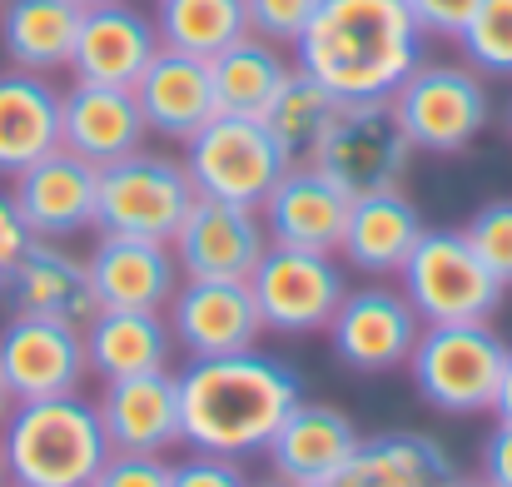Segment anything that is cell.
<instances>
[{"label": "cell", "instance_id": "6da1fadb", "mask_svg": "<svg viewBox=\"0 0 512 487\" xmlns=\"http://www.w3.org/2000/svg\"><path fill=\"white\" fill-rule=\"evenodd\" d=\"M304 398V378L289 358L244 348L224 358H189L179 368V428L189 453L264 458L279 423Z\"/></svg>", "mask_w": 512, "mask_h": 487}, {"label": "cell", "instance_id": "7a4b0ae2", "mask_svg": "<svg viewBox=\"0 0 512 487\" xmlns=\"http://www.w3.org/2000/svg\"><path fill=\"white\" fill-rule=\"evenodd\" d=\"M423 25L403 0H319L299 30L294 70L339 100H388L423 65Z\"/></svg>", "mask_w": 512, "mask_h": 487}, {"label": "cell", "instance_id": "3957f363", "mask_svg": "<svg viewBox=\"0 0 512 487\" xmlns=\"http://www.w3.org/2000/svg\"><path fill=\"white\" fill-rule=\"evenodd\" d=\"M10 487H90L115 453L100 408L80 393L15 403L0 428Z\"/></svg>", "mask_w": 512, "mask_h": 487}, {"label": "cell", "instance_id": "277c9868", "mask_svg": "<svg viewBox=\"0 0 512 487\" xmlns=\"http://www.w3.org/2000/svg\"><path fill=\"white\" fill-rule=\"evenodd\" d=\"M503 363H508V343L493 328V319L423 324L408 353V378L428 408L448 418H478V413H493Z\"/></svg>", "mask_w": 512, "mask_h": 487}, {"label": "cell", "instance_id": "5b68a950", "mask_svg": "<svg viewBox=\"0 0 512 487\" xmlns=\"http://www.w3.org/2000/svg\"><path fill=\"white\" fill-rule=\"evenodd\" d=\"M413 155L418 150L398 125L393 100H339L309 164L324 179H334L348 199H363L378 189H403Z\"/></svg>", "mask_w": 512, "mask_h": 487}, {"label": "cell", "instance_id": "8992f818", "mask_svg": "<svg viewBox=\"0 0 512 487\" xmlns=\"http://www.w3.org/2000/svg\"><path fill=\"white\" fill-rule=\"evenodd\" d=\"M398 289L418 309L423 324H478L503 304V284L473 254L463 229H423L408 264L398 269Z\"/></svg>", "mask_w": 512, "mask_h": 487}, {"label": "cell", "instance_id": "52a82bcc", "mask_svg": "<svg viewBox=\"0 0 512 487\" xmlns=\"http://www.w3.org/2000/svg\"><path fill=\"white\" fill-rule=\"evenodd\" d=\"M184 169H189L194 194L259 209L274 194V184L284 179L289 155L274 145L264 120H254V115H214L204 130H194L184 140Z\"/></svg>", "mask_w": 512, "mask_h": 487}, {"label": "cell", "instance_id": "ba28073f", "mask_svg": "<svg viewBox=\"0 0 512 487\" xmlns=\"http://www.w3.org/2000/svg\"><path fill=\"white\" fill-rule=\"evenodd\" d=\"M194 204L189 169L160 150H135L115 164H100V199H95V229L100 234H130V239H160L170 244L179 219Z\"/></svg>", "mask_w": 512, "mask_h": 487}, {"label": "cell", "instance_id": "9c48e42d", "mask_svg": "<svg viewBox=\"0 0 512 487\" xmlns=\"http://www.w3.org/2000/svg\"><path fill=\"white\" fill-rule=\"evenodd\" d=\"M249 294L259 304L264 333L309 338V333H324L329 319L339 314L343 294H348V269L339 254L269 244L249 274Z\"/></svg>", "mask_w": 512, "mask_h": 487}, {"label": "cell", "instance_id": "30bf717a", "mask_svg": "<svg viewBox=\"0 0 512 487\" xmlns=\"http://www.w3.org/2000/svg\"><path fill=\"white\" fill-rule=\"evenodd\" d=\"M388 100H393L398 125L408 130L413 150H423V155H458L493 120L488 85L473 65H428L423 60Z\"/></svg>", "mask_w": 512, "mask_h": 487}, {"label": "cell", "instance_id": "8fae6325", "mask_svg": "<svg viewBox=\"0 0 512 487\" xmlns=\"http://www.w3.org/2000/svg\"><path fill=\"white\" fill-rule=\"evenodd\" d=\"M329 348L343 368L353 373H393L408 368V353L423 333L418 309L408 304L403 289L393 284H368V289H348L339 314L329 319Z\"/></svg>", "mask_w": 512, "mask_h": 487}, {"label": "cell", "instance_id": "7c38bea8", "mask_svg": "<svg viewBox=\"0 0 512 487\" xmlns=\"http://www.w3.org/2000/svg\"><path fill=\"white\" fill-rule=\"evenodd\" d=\"M165 319L184 358H224L264 343V319L249 279H179Z\"/></svg>", "mask_w": 512, "mask_h": 487}, {"label": "cell", "instance_id": "4fadbf2b", "mask_svg": "<svg viewBox=\"0 0 512 487\" xmlns=\"http://www.w3.org/2000/svg\"><path fill=\"white\" fill-rule=\"evenodd\" d=\"M170 249L184 279H249L269 249V229H264V214L249 204L194 194Z\"/></svg>", "mask_w": 512, "mask_h": 487}, {"label": "cell", "instance_id": "5bb4252c", "mask_svg": "<svg viewBox=\"0 0 512 487\" xmlns=\"http://www.w3.org/2000/svg\"><path fill=\"white\" fill-rule=\"evenodd\" d=\"M85 373H90L85 368V333L75 324L15 314L0 328V378H5L15 403L80 393Z\"/></svg>", "mask_w": 512, "mask_h": 487}, {"label": "cell", "instance_id": "9a60e30c", "mask_svg": "<svg viewBox=\"0 0 512 487\" xmlns=\"http://www.w3.org/2000/svg\"><path fill=\"white\" fill-rule=\"evenodd\" d=\"M15 209L25 214L35 239H70L80 229H95V199H100V164L80 160L75 150H50L25 164L10 179Z\"/></svg>", "mask_w": 512, "mask_h": 487}, {"label": "cell", "instance_id": "2e32d148", "mask_svg": "<svg viewBox=\"0 0 512 487\" xmlns=\"http://www.w3.org/2000/svg\"><path fill=\"white\" fill-rule=\"evenodd\" d=\"M105 438L115 453H155L165 458L170 448H184L179 428V373L155 368L135 378H110L95 398Z\"/></svg>", "mask_w": 512, "mask_h": 487}, {"label": "cell", "instance_id": "e0dca14e", "mask_svg": "<svg viewBox=\"0 0 512 487\" xmlns=\"http://www.w3.org/2000/svg\"><path fill=\"white\" fill-rule=\"evenodd\" d=\"M150 125L140 115V100L130 85H95L75 80L60 90V145L90 164H115L145 150Z\"/></svg>", "mask_w": 512, "mask_h": 487}, {"label": "cell", "instance_id": "ac0fdd59", "mask_svg": "<svg viewBox=\"0 0 512 487\" xmlns=\"http://www.w3.org/2000/svg\"><path fill=\"white\" fill-rule=\"evenodd\" d=\"M155 50H160L155 20L145 10H135L130 0H105L80 15L70 75L95 80V85H135L145 75V65L155 60Z\"/></svg>", "mask_w": 512, "mask_h": 487}, {"label": "cell", "instance_id": "d6986e66", "mask_svg": "<svg viewBox=\"0 0 512 487\" xmlns=\"http://www.w3.org/2000/svg\"><path fill=\"white\" fill-rule=\"evenodd\" d=\"M90 284L100 309H155L165 314V304L179 289V264L174 249L160 239H130V234H100V244L90 249Z\"/></svg>", "mask_w": 512, "mask_h": 487}, {"label": "cell", "instance_id": "ffe728a7", "mask_svg": "<svg viewBox=\"0 0 512 487\" xmlns=\"http://www.w3.org/2000/svg\"><path fill=\"white\" fill-rule=\"evenodd\" d=\"M358 423L334 408V403H309L299 398L294 413L279 423V433L269 438L264 458H269V473L289 487H314L324 483L329 473H339L348 463V453L358 448Z\"/></svg>", "mask_w": 512, "mask_h": 487}, {"label": "cell", "instance_id": "44dd1931", "mask_svg": "<svg viewBox=\"0 0 512 487\" xmlns=\"http://www.w3.org/2000/svg\"><path fill=\"white\" fill-rule=\"evenodd\" d=\"M259 214H264L269 244L339 254L343 224H348V194L334 179H324L314 164H289L284 179L274 184V194L259 204Z\"/></svg>", "mask_w": 512, "mask_h": 487}, {"label": "cell", "instance_id": "7402d4cb", "mask_svg": "<svg viewBox=\"0 0 512 487\" xmlns=\"http://www.w3.org/2000/svg\"><path fill=\"white\" fill-rule=\"evenodd\" d=\"M5 299L15 314H40V319H60L75 328H85L100 309L90 264L80 254H70L60 239H30L25 259L15 264V274L5 284Z\"/></svg>", "mask_w": 512, "mask_h": 487}, {"label": "cell", "instance_id": "603a6c76", "mask_svg": "<svg viewBox=\"0 0 512 487\" xmlns=\"http://www.w3.org/2000/svg\"><path fill=\"white\" fill-rule=\"evenodd\" d=\"M423 214L403 189H378L363 199H348V224L339 239V259L368 279H398L413 244L423 239Z\"/></svg>", "mask_w": 512, "mask_h": 487}, {"label": "cell", "instance_id": "cb8c5ba5", "mask_svg": "<svg viewBox=\"0 0 512 487\" xmlns=\"http://www.w3.org/2000/svg\"><path fill=\"white\" fill-rule=\"evenodd\" d=\"M140 100V115L150 125V135H165L174 145H184L194 130H204L219 105H214V80H209V60L184 55V50H155V60L145 65V75L130 85Z\"/></svg>", "mask_w": 512, "mask_h": 487}, {"label": "cell", "instance_id": "d4e9b609", "mask_svg": "<svg viewBox=\"0 0 512 487\" xmlns=\"http://www.w3.org/2000/svg\"><path fill=\"white\" fill-rule=\"evenodd\" d=\"M85 333V368L110 383V378H135L174 363L170 319L155 309H95Z\"/></svg>", "mask_w": 512, "mask_h": 487}, {"label": "cell", "instance_id": "484cf974", "mask_svg": "<svg viewBox=\"0 0 512 487\" xmlns=\"http://www.w3.org/2000/svg\"><path fill=\"white\" fill-rule=\"evenodd\" d=\"M448 473H453V458L438 438L393 428V433L358 438L348 463L314 487H438Z\"/></svg>", "mask_w": 512, "mask_h": 487}, {"label": "cell", "instance_id": "4316f807", "mask_svg": "<svg viewBox=\"0 0 512 487\" xmlns=\"http://www.w3.org/2000/svg\"><path fill=\"white\" fill-rule=\"evenodd\" d=\"M50 150H60V90L50 75L0 70V174L15 179Z\"/></svg>", "mask_w": 512, "mask_h": 487}, {"label": "cell", "instance_id": "83f0119b", "mask_svg": "<svg viewBox=\"0 0 512 487\" xmlns=\"http://www.w3.org/2000/svg\"><path fill=\"white\" fill-rule=\"evenodd\" d=\"M75 0H0V50L15 70L55 75L70 70L75 35H80Z\"/></svg>", "mask_w": 512, "mask_h": 487}, {"label": "cell", "instance_id": "f1b7e54d", "mask_svg": "<svg viewBox=\"0 0 512 487\" xmlns=\"http://www.w3.org/2000/svg\"><path fill=\"white\" fill-rule=\"evenodd\" d=\"M289 75H294V60L284 55V45H274L264 35H239L234 45H224L209 60L219 115H254L259 120Z\"/></svg>", "mask_w": 512, "mask_h": 487}, {"label": "cell", "instance_id": "f546056e", "mask_svg": "<svg viewBox=\"0 0 512 487\" xmlns=\"http://www.w3.org/2000/svg\"><path fill=\"white\" fill-rule=\"evenodd\" d=\"M334 110H339V95H329L314 75L294 70L279 85V95L264 105L259 120L274 135V145L289 155V164H309V155L319 150V140H324V130L334 120Z\"/></svg>", "mask_w": 512, "mask_h": 487}, {"label": "cell", "instance_id": "4dcf8cb0", "mask_svg": "<svg viewBox=\"0 0 512 487\" xmlns=\"http://www.w3.org/2000/svg\"><path fill=\"white\" fill-rule=\"evenodd\" d=\"M150 20L165 50H184L199 60H214L224 45L249 35L244 0H155Z\"/></svg>", "mask_w": 512, "mask_h": 487}, {"label": "cell", "instance_id": "1f68e13d", "mask_svg": "<svg viewBox=\"0 0 512 487\" xmlns=\"http://www.w3.org/2000/svg\"><path fill=\"white\" fill-rule=\"evenodd\" d=\"M463 239L493 269V279L512 289V199H488L483 209H473V219L463 224Z\"/></svg>", "mask_w": 512, "mask_h": 487}, {"label": "cell", "instance_id": "d6a6232c", "mask_svg": "<svg viewBox=\"0 0 512 487\" xmlns=\"http://www.w3.org/2000/svg\"><path fill=\"white\" fill-rule=\"evenodd\" d=\"M319 0H244V20H249V35H264L274 45H294L299 30L309 25Z\"/></svg>", "mask_w": 512, "mask_h": 487}, {"label": "cell", "instance_id": "836d02e7", "mask_svg": "<svg viewBox=\"0 0 512 487\" xmlns=\"http://www.w3.org/2000/svg\"><path fill=\"white\" fill-rule=\"evenodd\" d=\"M90 487H170V463L155 453H110Z\"/></svg>", "mask_w": 512, "mask_h": 487}, {"label": "cell", "instance_id": "e575fe53", "mask_svg": "<svg viewBox=\"0 0 512 487\" xmlns=\"http://www.w3.org/2000/svg\"><path fill=\"white\" fill-rule=\"evenodd\" d=\"M249 478L239 473V463L229 458H209V453H189L184 463H170V487H244Z\"/></svg>", "mask_w": 512, "mask_h": 487}, {"label": "cell", "instance_id": "d590c367", "mask_svg": "<svg viewBox=\"0 0 512 487\" xmlns=\"http://www.w3.org/2000/svg\"><path fill=\"white\" fill-rule=\"evenodd\" d=\"M30 239H35V234H30L25 214L15 209V194H10V189H0V294H5V284H10L15 264L25 259Z\"/></svg>", "mask_w": 512, "mask_h": 487}, {"label": "cell", "instance_id": "8d00e7d4", "mask_svg": "<svg viewBox=\"0 0 512 487\" xmlns=\"http://www.w3.org/2000/svg\"><path fill=\"white\" fill-rule=\"evenodd\" d=\"M408 15L423 25V35H453L468 25V15L478 10V0H403Z\"/></svg>", "mask_w": 512, "mask_h": 487}, {"label": "cell", "instance_id": "74e56055", "mask_svg": "<svg viewBox=\"0 0 512 487\" xmlns=\"http://www.w3.org/2000/svg\"><path fill=\"white\" fill-rule=\"evenodd\" d=\"M478 478H483L488 487H512V423H498V428L483 438Z\"/></svg>", "mask_w": 512, "mask_h": 487}, {"label": "cell", "instance_id": "f35d334b", "mask_svg": "<svg viewBox=\"0 0 512 487\" xmlns=\"http://www.w3.org/2000/svg\"><path fill=\"white\" fill-rule=\"evenodd\" d=\"M493 418H498V423H512V348H508V363H503V378H498V398H493Z\"/></svg>", "mask_w": 512, "mask_h": 487}, {"label": "cell", "instance_id": "ab89813d", "mask_svg": "<svg viewBox=\"0 0 512 487\" xmlns=\"http://www.w3.org/2000/svg\"><path fill=\"white\" fill-rule=\"evenodd\" d=\"M10 408H15V398H10V388H5V378H0V428H5V418H10Z\"/></svg>", "mask_w": 512, "mask_h": 487}, {"label": "cell", "instance_id": "60d3db41", "mask_svg": "<svg viewBox=\"0 0 512 487\" xmlns=\"http://www.w3.org/2000/svg\"><path fill=\"white\" fill-rule=\"evenodd\" d=\"M438 487H488V483H483V478H458V473H448Z\"/></svg>", "mask_w": 512, "mask_h": 487}, {"label": "cell", "instance_id": "b9f144b4", "mask_svg": "<svg viewBox=\"0 0 512 487\" xmlns=\"http://www.w3.org/2000/svg\"><path fill=\"white\" fill-rule=\"evenodd\" d=\"M244 487H289V483H279V478L269 473V478H254V483H244Z\"/></svg>", "mask_w": 512, "mask_h": 487}, {"label": "cell", "instance_id": "7bdbcfd3", "mask_svg": "<svg viewBox=\"0 0 512 487\" xmlns=\"http://www.w3.org/2000/svg\"><path fill=\"white\" fill-rule=\"evenodd\" d=\"M75 5H80V10H90V5H105V0H75Z\"/></svg>", "mask_w": 512, "mask_h": 487}, {"label": "cell", "instance_id": "ee69618b", "mask_svg": "<svg viewBox=\"0 0 512 487\" xmlns=\"http://www.w3.org/2000/svg\"><path fill=\"white\" fill-rule=\"evenodd\" d=\"M10 483V478H5V453H0V487Z\"/></svg>", "mask_w": 512, "mask_h": 487}, {"label": "cell", "instance_id": "f6af8a7d", "mask_svg": "<svg viewBox=\"0 0 512 487\" xmlns=\"http://www.w3.org/2000/svg\"><path fill=\"white\" fill-rule=\"evenodd\" d=\"M508 135H512V110H508Z\"/></svg>", "mask_w": 512, "mask_h": 487}, {"label": "cell", "instance_id": "bcb514c9", "mask_svg": "<svg viewBox=\"0 0 512 487\" xmlns=\"http://www.w3.org/2000/svg\"><path fill=\"white\" fill-rule=\"evenodd\" d=\"M5 487H10V483H5Z\"/></svg>", "mask_w": 512, "mask_h": 487}]
</instances>
